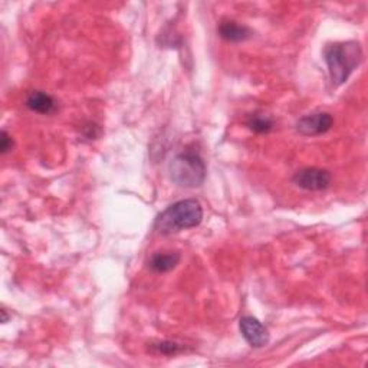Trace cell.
I'll return each instance as SVG.
<instances>
[{"mask_svg": "<svg viewBox=\"0 0 368 368\" xmlns=\"http://www.w3.org/2000/svg\"><path fill=\"white\" fill-rule=\"evenodd\" d=\"M323 60L327 62L330 78L334 86H340L363 61V49L358 42H335L323 49Z\"/></svg>", "mask_w": 368, "mask_h": 368, "instance_id": "obj_1", "label": "cell"}, {"mask_svg": "<svg viewBox=\"0 0 368 368\" xmlns=\"http://www.w3.org/2000/svg\"><path fill=\"white\" fill-rule=\"evenodd\" d=\"M203 220V208L196 199H184L160 213L156 219L154 229L161 234H173L186 229L196 228Z\"/></svg>", "mask_w": 368, "mask_h": 368, "instance_id": "obj_2", "label": "cell"}, {"mask_svg": "<svg viewBox=\"0 0 368 368\" xmlns=\"http://www.w3.org/2000/svg\"><path fill=\"white\" fill-rule=\"evenodd\" d=\"M169 174L174 184L184 188H196L204 183L208 169L197 151L186 150L170 161Z\"/></svg>", "mask_w": 368, "mask_h": 368, "instance_id": "obj_3", "label": "cell"}, {"mask_svg": "<svg viewBox=\"0 0 368 368\" xmlns=\"http://www.w3.org/2000/svg\"><path fill=\"white\" fill-rule=\"evenodd\" d=\"M332 175L328 170L322 169H302L295 173L292 177V182L299 188L308 190V191H322L331 186Z\"/></svg>", "mask_w": 368, "mask_h": 368, "instance_id": "obj_4", "label": "cell"}, {"mask_svg": "<svg viewBox=\"0 0 368 368\" xmlns=\"http://www.w3.org/2000/svg\"><path fill=\"white\" fill-rule=\"evenodd\" d=\"M334 125V116L330 112H314L302 116L297 123L299 134L305 137H315L328 132Z\"/></svg>", "mask_w": 368, "mask_h": 368, "instance_id": "obj_5", "label": "cell"}, {"mask_svg": "<svg viewBox=\"0 0 368 368\" xmlns=\"http://www.w3.org/2000/svg\"><path fill=\"white\" fill-rule=\"evenodd\" d=\"M239 330L245 341L254 348H262L269 344L271 334L263 323L254 317H243L239 321Z\"/></svg>", "mask_w": 368, "mask_h": 368, "instance_id": "obj_6", "label": "cell"}, {"mask_svg": "<svg viewBox=\"0 0 368 368\" xmlns=\"http://www.w3.org/2000/svg\"><path fill=\"white\" fill-rule=\"evenodd\" d=\"M219 36L228 42H245L252 38V31L245 25H241L234 21H222L217 26Z\"/></svg>", "mask_w": 368, "mask_h": 368, "instance_id": "obj_7", "label": "cell"}, {"mask_svg": "<svg viewBox=\"0 0 368 368\" xmlns=\"http://www.w3.org/2000/svg\"><path fill=\"white\" fill-rule=\"evenodd\" d=\"M26 107L38 114L49 115L58 110L56 101L53 97L43 91H32L26 98Z\"/></svg>", "mask_w": 368, "mask_h": 368, "instance_id": "obj_8", "label": "cell"}, {"mask_svg": "<svg viewBox=\"0 0 368 368\" xmlns=\"http://www.w3.org/2000/svg\"><path fill=\"white\" fill-rule=\"evenodd\" d=\"M182 260L180 252H157L151 256L149 267L157 273H166L173 271Z\"/></svg>", "mask_w": 368, "mask_h": 368, "instance_id": "obj_9", "label": "cell"}, {"mask_svg": "<svg viewBox=\"0 0 368 368\" xmlns=\"http://www.w3.org/2000/svg\"><path fill=\"white\" fill-rule=\"evenodd\" d=\"M246 125L250 131L256 132V134H268V132H271L273 130L275 123L271 116L260 114V112H255V114H250L247 116Z\"/></svg>", "mask_w": 368, "mask_h": 368, "instance_id": "obj_10", "label": "cell"}, {"mask_svg": "<svg viewBox=\"0 0 368 368\" xmlns=\"http://www.w3.org/2000/svg\"><path fill=\"white\" fill-rule=\"evenodd\" d=\"M150 348L154 352H157V354H163V356H175L184 349L182 344H177L174 341H160V343L151 344Z\"/></svg>", "mask_w": 368, "mask_h": 368, "instance_id": "obj_11", "label": "cell"}, {"mask_svg": "<svg viewBox=\"0 0 368 368\" xmlns=\"http://www.w3.org/2000/svg\"><path fill=\"white\" fill-rule=\"evenodd\" d=\"M12 149H13V140L8 134V132L3 130L2 131V136H0V153L8 154Z\"/></svg>", "mask_w": 368, "mask_h": 368, "instance_id": "obj_12", "label": "cell"}, {"mask_svg": "<svg viewBox=\"0 0 368 368\" xmlns=\"http://www.w3.org/2000/svg\"><path fill=\"white\" fill-rule=\"evenodd\" d=\"M8 319H9V317H8L6 311H5V309H2V322H3V323H6V322H8Z\"/></svg>", "mask_w": 368, "mask_h": 368, "instance_id": "obj_13", "label": "cell"}]
</instances>
